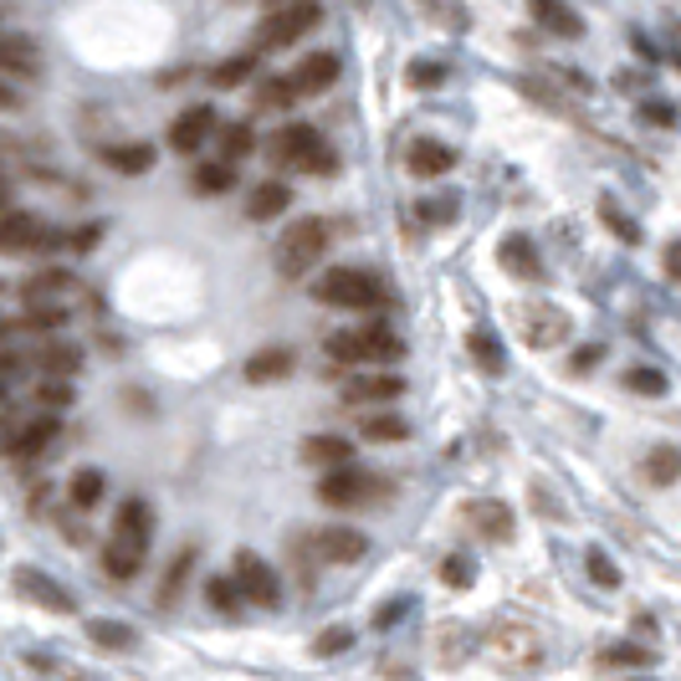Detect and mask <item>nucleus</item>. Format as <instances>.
<instances>
[{"label": "nucleus", "mask_w": 681, "mask_h": 681, "mask_svg": "<svg viewBox=\"0 0 681 681\" xmlns=\"http://www.w3.org/2000/svg\"><path fill=\"white\" fill-rule=\"evenodd\" d=\"M149 538H154V512H149L144 497H129V502L119 508V518H113V533H108V548H103L108 579L129 585V579L144 569Z\"/></svg>", "instance_id": "1"}, {"label": "nucleus", "mask_w": 681, "mask_h": 681, "mask_svg": "<svg viewBox=\"0 0 681 681\" xmlns=\"http://www.w3.org/2000/svg\"><path fill=\"white\" fill-rule=\"evenodd\" d=\"M328 359L348 364V369H389L400 359V338L389 334L385 323H354V328L328 338Z\"/></svg>", "instance_id": "2"}, {"label": "nucleus", "mask_w": 681, "mask_h": 681, "mask_svg": "<svg viewBox=\"0 0 681 681\" xmlns=\"http://www.w3.org/2000/svg\"><path fill=\"white\" fill-rule=\"evenodd\" d=\"M323 252H328V226H323L318 215H303V221H293V226L282 231L277 252H272V267H277L287 282H297V277H307V272L318 267Z\"/></svg>", "instance_id": "3"}, {"label": "nucleus", "mask_w": 681, "mask_h": 681, "mask_svg": "<svg viewBox=\"0 0 681 681\" xmlns=\"http://www.w3.org/2000/svg\"><path fill=\"white\" fill-rule=\"evenodd\" d=\"M267 154L277 164H287V170H307V174H328L334 170V154L323 149L318 129H307V123H287V129H277L267 144Z\"/></svg>", "instance_id": "4"}, {"label": "nucleus", "mask_w": 681, "mask_h": 681, "mask_svg": "<svg viewBox=\"0 0 681 681\" xmlns=\"http://www.w3.org/2000/svg\"><path fill=\"white\" fill-rule=\"evenodd\" d=\"M323 21L318 0H293V6H277V11L256 27V47L262 52H282V47H297V41L307 37V31Z\"/></svg>", "instance_id": "5"}, {"label": "nucleus", "mask_w": 681, "mask_h": 681, "mask_svg": "<svg viewBox=\"0 0 681 681\" xmlns=\"http://www.w3.org/2000/svg\"><path fill=\"white\" fill-rule=\"evenodd\" d=\"M318 293V303H328V307H348V313H364V307H375V303H385V287H379L369 272H359V267H334L328 277L313 287Z\"/></svg>", "instance_id": "6"}, {"label": "nucleus", "mask_w": 681, "mask_h": 681, "mask_svg": "<svg viewBox=\"0 0 681 681\" xmlns=\"http://www.w3.org/2000/svg\"><path fill=\"white\" fill-rule=\"evenodd\" d=\"M231 579H236V589H241V600L246 604H256V610H277L282 585H277V569H272L262 553L241 548L236 559H231Z\"/></svg>", "instance_id": "7"}, {"label": "nucleus", "mask_w": 681, "mask_h": 681, "mask_svg": "<svg viewBox=\"0 0 681 681\" xmlns=\"http://www.w3.org/2000/svg\"><path fill=\"white\" fill-rule=\"evenodd\" d=\"M487 651L502 661V667H538L543 661V641H538L533 626H497L492 636H487Z\"/></svg>", "instance_id": "8"}, {"label": "nucleus", "mask_w": 681, "mask_h": 681, "mask_svg": "<svg viewBox=\"0 0 681 681\" xmlns=\"http://www.w3.org/2000/svg\"><path fill=\"white\" fill-rule=\"evenodd\" d=\"M405 395V379L389 369H354L344 379V400L348 405H395Z\"/></svg>", "instance_id": "9"}, {"label": "nucleus", "mask_w": 681, "mask_h": 681, "mask_svg": "<svg viewBox=\"0 0 681 681\" xmlns=\"http://www.w3.org/2000/svg\"><path fill=\"white\" fill-rule=\"evenodd\" d=\"M518 328H522V344L528 348H553L569 338V313H559V307H548V303H533L518 313Z\"/></svg>", "instance_id": "10"}, {"label": "nucleus", "mask_w": 681, "mask_h": 681, "mask_svg": "<svg viewBox=\"0 0 681 681\" xmlns=\"http://www.w3.org/2000/svg\"><path fill=\"white\" fill-rule=\"evenodd\" d=\"M364 533L359 528H344V522H328V528H318L313 533V553H318L323 563H334V569H344V563H359L364 559Z\"/></svg>", "instance_id": "11"}, {"label": "nucleus", "mask_w": 681, "mask_h": 681, "mask_svg": "<svg viewBox=\"0 0 681 681\" xmlns=\"http://www.w3.org/2000/svg\"><path fill=\"white\" fill-rule=\"evenodd\" d=\"M37 246H52V241H47V226H41L31 211H11L0 221V252L6 256H27V252H37Z\"/></svg>", "instance_id": "12"}, {"label": "nucleus", "mask_w": 681, "mask_h": 681, "mask_svg": "<svg viewBox=\"0 0 681 681\" xmlns=\"http://www.w3.org/2000/svg\"><path fill=\"white\" fill-rule=\"evenodd\" d=\"M72 287H78V282H72V272L47 267V272H37V277L21 282V297H27V307H68Z\"/></svg>", "instance_id": "13"}, {"label": "nucleus", "mask_w": 681, "mask_h": 681, "mask_svg": "<svg viewBox=\"0 0 681 681\" xmlns=\"http://www.w3.org/2000/svg\"><path fill=\"white\" fill-rule=\"evenodd\" d=\"M211 134H215V108L211 103H195V108H185V113L174 119L170 144L180 149V154H195V149H201Z\"/></svg>", "instance_id": "14"}, {"label": "nucleus", "mask_w": 681, "mask_h": 681, "mask_svg": "<svg viewBox=\"0 0 681 681\" xmlns=\"http://www.w3.org/2000/svg\"><path fill=\"white\" fill-rule=\"evenodd\" d=\"M57 436H62V420H57V415H37V420H27V426L16 430L6 451H11L16 461H31V456L52 451V441H57Z\"/></svg>", "instance_id": "15"}, {"label": "nucleus", "mask_w": 681, "mask_h": 681, "mask_svg": "<svg viewBox=\"0 0 681 681\" xmlns=\"http://www.w3.org/2000/svg\"><path fill=\"white\" fill-rule=\"evenodd\" d=\"M318 497L328 502V508H354V502H364L369 497V477L354 467H334L328 477L318 481Z\"/></svg>", "instance_id": "16"}, {"label": "nucleus", "mask_w": 681, "mask_h": 681, "mask_svg": "<svg viewBox=\"0 0 681 681\" xmlns=\"http://www.w3.org/2000/svg\"><path fill=\"white\" fill-rule=\"evenodd\" d=\"M16 594L37 600L41 610H57V614H72V594L57 579H47L41 569H16Z\"/></svg>", "instance_id": "17"}, {"label": "nucleus", "mask_w": 681, "mask_h": 681, "mask_svg": "<svg viewBox=\"0 0 681 681\" xmlns=\"http://www.w3.org/2000/svg\"><path fill=\"white\" fill-rule=\"evenodd\" d=\"M528 11H533V21L548 37H563V41L585 37V16H579L575 6H563V0H528Z\"/></svg>", "instance_id": "18"}, {"label": "nucleus", "mask_w": 681, "mask_h": 681, "mask_svg": "<svg viewBox=\"0 0 681 681\" xmlns=\"http://www.w3.org/2000/svg\"><path fill=\"white\" fill-rule=\"evenodd\" d=\"M467 522L477 528L481 538H487V543H508V538H512V508H508V502H497V497H481V502H471Z\"/></svg>", "instance_id": "19"}, {"label": "nucleus", "mask_w": 681, "mask_h": 681, "mask_svg": "<svg viewBox=\"0 0 681 681\" xmlns=\"http://www.w3.org/2000/svg\"><path fill=\"white\" fill-rule=\"evenodd\" d=\"M497 262H502V267H508L518 282H538V277H543V262H538L533 241L518 236V231H512V236H502V246H497Z\"/></svg>", "instance_id": "20"}, {"label": "nucleus", "mask_w": 681, "mask_h": 681, "mask_svg": "<svg viewBox=\"0 0 681 681\" xmlns=\"http://www.w3.org/2000/svg\"><path fill=\"white\" fill-rule=\"evenodd\" d=\"M41 72V57H37V47H31L27 37H0V78L11 82V78H37Z\"/></svg>", "instance_id": "21"}, {"label": "nucleus", "mask_w": 681, "mask_h": 681, "mask_svg": "<svg viewBox=\"0 0 681 681\" xmlns=\"http://www.w3.org/2000/svg\"><path fill=\"white\" fill-rule=\"evenodd\" d=\"M287 78H293L297 93H323V88H334V78H338V57L334 52H313V57H303L297 72H287Z\"/></svg>", "instance_id": "22"}, {"label": "nucleus", "mask_w": 681, "mask_h": 681, "mask_svg": "<svg viewBox=\"0 0 681 681\" xmlns=\"http://www.w3.org/2000/svg\"><path fill=\"white\" fill-rule=\"evenodd\" d=\"M451 164H456V154L441 139H415L410 144V174H420V180H441Z\"/></svg>", "instance_id": "23"}, {"label": "nucleus", "mask_w": 681, "mask_h": 681, "mask_svg": "<svg viewBox=\"0 0 681 681\" xmlns=\"http://www.w3.org/2000/svg\"><path fill=\"white\" fill-rule=\"evenodd\" d=\"M303 461L307 467H348V461H354V446H348L344 436H307Z\"/></svg>", "instance_id": "24"}, {"label": "nucleus", "mask_w": 681, "mask_h": 681, "mask_svg": "<svg viewBox=\"0 0 681 681\" xmlns=\"http://www.w3.org/2000/svg\"><path fill=\"white\" fill-rule=\"evenodd\" d=\"M293 205V190L282 185V180H267V185H256L252 190V201H246V215L252 221H272V215H282Z\"/></svg>", "instance_id": "25"}, {"label": "nucleus", "mask_w": 681, "mask_h": 681, "mask_svg": "<svg viewBox=\"0 0 681 681\" xmlns=\"http://www.w3.org/2000/svg\"><path fill=\"white\" fill-rule=\"evenodd\" d=\"M287 375H293V348H262V354H252V364H246V379H252V385L287 379Z\"/></svg>", "instance_id": "26"}, {"label": "nucleus", "mask_w": 681, "mask_h": 681, "mask_svg": "<svg viewBox=\"0 0 681 681\" xmlns=\"http://www.w3.org/2000/svg\"><path fill=\"white\" fill-rule=\"evenodd\" d=\"M103 164L113 174H144L154 164V144H113L103 149Z\"/></svg>", "instance_id": "27"}, {"label": "nucleus", "mask_w": 681, "mask_h": 681, "mask_svg": "<svg viewBox=\"0 0 681 681\" xmlns=\"http://www.w3.org/2000/svg\"><path fill=\"white\" fill-rule=\"evenodd\" d=\"M103 487H108L103 471H98V467H82V471H72V481H68V502L88 512V508H98V502H103Z\"/></svg>", "instance_id": "28"}, {"label": "nucleus", "mask_w": 681, "mask_h": 681, "mask_svg": "<svg viewBox=\"0 0 681 681\" xmlns=\"http://www.w3.org/2000/svg\"><path fill=\"white\" fill-rule=\"evenodd\" d=\"M195 190H201V195H226V190H236V164H226V160L195 164Z\"/></svg>", "instance_id": "29"}, {"label": "nucleus", "mask_w": 681, "mask_h": 681, "mask_svg": "<svg viewBox=\"0 0 681 681\" xmlns=\"http://www.w3.org/2000/svg\"><path fill=\"white\" fill-rule=\"evenodd\" d=\"M215 134H221V154H215V160H226V164H241L256 149L252 123H226V129H215Z\"/></svg>", "instance_id": "30"}, {"label": "nucleus", "mask_w": 681, "mask_h": 681, "mask_svg": "<svg viewBox=\"0 0 681 681\" xmlns=\"http://www.w3.org/2000/svg\"><path fill=\"white\" fill-rule=\"evenodd\" d=\"M359 436L364 441H405L410 426H405L400 415H359Z\"/></svg>", "instance_id": "31"}, {"label": "nucleus", "mask_w": 681, "mask_h": 681, "mask_svg": "<svg viewBox=\"0 0 681 681\" xmlns=\"http://www.w3.org/2000/svg\"><path fill=\"white\" fill-rule=\"evenodd\" d=\"M646 477H651L655 487H671V481L681 477V451L677 446H655V451L646 456Z\"/></svg>", "instance_id": "32"}, {"label": "nucleus", "mask_w": 681, "mask_h": 681, "mask_svg": "<svg viewBox=\"0 0 681 681\" xmlns=\"http://www.w3.org/2000/svg\"><path fill=\"white\" fill-rule=\"evenodd\" d=\"M37 364L41 369H47V375H78V364H82V354H78V344H47L37 354Z\"/></svg>", "instance_id": "33"}, {"label": "nucleus", "mask_w": 681, "mask_h": 681, "mask_svg": "<svg viewBox=\"0 0 681 681\" xmlns=\"http://www.w3.org/2000/svg\"><path fill=\"white\" fill-rule=\"evenodd\" d=\"M467 348H471V359L487 369V375H502L508 369V359H502V348H497V338L487 334V328H477V334L467 338Z\"/></svg>", "instance_id": "34"}, {"label": "nucleus", "mask_w": 681, "mask_h": 681, "mask_svg": "<svg viewBox=\"0 0 681 681\" xmlns=\"http://www.w3.org/2000/svg\"><path fill=\"white\" fill-rule=\"evenodd\" d=\"M256 72V52H241V57H226L221 68H215V88H241V82H252Z\"/></svg>", "instance_id": "35"}, {"label": "nucleus", "mask_w": 681, "mask_h": 681, "mask_svg": "<svg viewBox=\"0 0 681 681\" xmlns=\"http://www.w3.org/2000/svg\"><path fill=\"white\" fill-rule=\"evenodd\" d=\"M88 636H93L103 651H129V646H134V630L119 626V620H93V626H88Z\"/></svg>", "instance_id": "36"}, {"label": "nucleus", "mask_w": 681, "mask_h": 681, "mask_svg": "<svg viewBox=\"0 0 681 681\" xmlns=\"http://www.w3.org/2000/svg\"><path fill=\"white\" fill-rule=\"evenodd\" d=\"M297 98H303V93L293 88V78H267L262 88H256V103H262V108H293Z\"/></svg>", "instance_id": "37"}, {"label": "nucleus", "mask_w": 681, "mask_h": 681, "mask_svg": "<svg viewBox=\"0 0 681 681\" xmlns=\"http://www.w3.org/2000/svg\"><path fill=\"white\" fill-rule=\"evenodd\" d=\"M205 600H211V610H221V614H231L241 604V589H236V579L231 575H215L211 585H205Z\"/></svg>", "instance_id": "38"}, {"label": "nucleus", "mask_w": 681, "mask_h": 681, "mask_svg": "<svg viewBox=\"0 0 681 681\" xmlns=\"http://www.w3.org/2000/svg\"><path fill=\"white\" fill-rule=\"evenodd\" d=\"M190 563H195V548H180L170 563V575H164V589H160V604H174V594H180V585H185Z\"/></svg>", "instance_id": "39"}, {"label": "nucleus", "mask_w": 681, "mask_h": 681, "mask_svg": "<svg viewBox=\"0 0 681 681\" xmlns=\"http://www.w3.org/2000/svg\"><path fill=\"white\" fill-rule=\"evenodd\" d=\"M37 405H41V415H62L72 405V385L68 379H47V385L37 389Z\"/></svg>", "instance_id": "40"}, {"label": "nucleus", "mask_w": 681, "mask_h": 681, "mask_svg": "<svg viewBox=\"0 0 681 681\" xmlns=\"http://www.w3.org/2000/svg\"><path fill=\"white\" fill-rule=\"evenodd\" d=\"M420 221H430V226H451L456 195H426V201H420Z\"/></svg>", "instance_id": "41"}, {"label": "nucleus", "mask_w": 681, "mask_h": 681, "mask_svg": "<svg viewBox=\"0 0 681 681\" xmlns=\"http://www.w3.org/2000/svg\"><path fill=\"white\" fill-rule=\"evenodd\" d=\"M410 82H415V88H441V82H446V62L415 57V62H410Z\"/></svg>", "instance_id": "42"}, {"label": "nucleus", "mask_w": 681, "mask_h": 681, "mask_svg": "<svg viewBox=\"0 0 681 681\" xmlns=\"http://www.w3.org/2000/svg\"><path fill=\"white\" fill-rule=\"evenodd\" d=\"M626 389H636V395H667V375L661 369H630Z\"/></svg>", "instance_id": "43"}, {"label": "nucleus", "mask_w": 681, "mask_h": 681, "mask_svg": "<svg viewBox=\"0 0 681 681\" xmlns=\"http://www.w3.org/2000/svg\"><path fill=\"white\" fill-rule=\"evenodd\" d=\"M600 221H604V226H610V231H614V236H620V241H630V246L641 241V231H636V221H630V215H620V211H614L610 201L600 205Z\"/></svg>", "instance_id": "44"}, {"label": "nucleus", "mask_w": 681, "mask_h": 681, "mask_svg": "<svg viewBox=\"0 0 681 681\" xmlns=\"http://www.w3.org/2000/svg\"><path fill=\"white\" fill-rule=\"evenodd\" d=\"M348 641H354V630H344V626H334V630H323L318 641H313V651H318V655H338V651H344V646H348Z\"/></svg>", "instance_id": "45"}, {"label": "nucleus", "mask_w": 681, "mask_h": 681, "mask_svg": "<svg viewBox=\"0 0 681 681\" xmlns=\"http://www.w3.org/2000/svg\"><path fill=\"white\" fill-rule=\"evenodd\" d=\"M441 579H446L451 589H467V585H471V563L461 559V553H451V559L441 563Z\"/></svg>", "instance_id": "46"}, {"label": "nucleus", "mask_w": 681, "mask_h": 681, "mask_svg": "<svg viewBox=\"0 0 681 681\" xmlns=\"http://www.w3.org/2000/svg\"><path fill=\"white\" fill-rule=\"evenodd\" d=\"M589 575H594V585H604V589H614V585H620V575H614V563L604 559L600 548L589 553Z\"/></svg>", "instance_id": "47"}, {"label": "nucleus", "mask_w": 681, "mask_h": 681, "mask_svg": "<svg viewBox=\"0 0 681 681\" xmlns=\"http://www.w3.org/2000/svg\"><path fill=\"white\" fill-rule=\"evenodd\" d=\"M610 661H626V667H651V651H641V646H614Z\"/></svg>", "instance_id": "48"}, {"label": "nucleus", "mask_w": 681, "mask_h": 681, "mask_svg": "<svg viewBox=\"0 0 681 681\" xmlns=\"http://www.w3.org/2000/svg\"><path fill=\"white\" fill-rule=\"evenodd\" d=\"M98 236H103V226H82V231H72V236H68V246H72V252H93Z\"/></svg>", "instance_id": "49"}, {"label": "nucleus", "mask_w": 681, "mask_h": 681, "mask_svg": "<svg viewBox=\"0 0 681 681\" xmlns=\"http://www.w3.org/2000/svg\"><path fill=\"white\" fill-rule=\"evenodd\" d=\"M641 113H646V119H651V123H661V129H667V123H677V113H671L667 103H646Z\"/></svg>", "instance_id": "50"}, {"label": "nucleus", "mask_w": 681, "mask_h": 681, "mask_svg": "<svg viewBox=\"0 0 681 681\" xmlns=\"http://www.w3.org/2000/svg\"><path fill=\"white\" fill-rule=\"evenodd\" d=\"M600 354H604V348H600V344H589V348H579V354H575V369H594V364H600Z\"/></svg>", "instance_id": "51"}, {"label": "nucleus", "mask_w": 681, "mask_h": 681, "mask_svg": "<svg viewBox=\"0 0 681 681\" xmlns=\"http://www.w3.org/2000/svg\"><path fill=\"white\" fill-rule=\"evenodd\" d=\"M667 277L681 282V241H671V246H667Z\"/></svg>", "instance_id": "52"}, {"label": "nucleus", "mask_w": 681, "mask_h": 681, "mask_svg": "<svg viewBox=\"0 0 681 681\" xmlns=\"http://www.w3.org/2000/svg\"><path fill=\"white\" fill-rule=\"evenodd\" d=\"M0 108H21V93H16L6 78H0Z\"/></svg>", "instance_id": "53"}, {"label": "nucleus", "mask_w": 681, "mask_h": 681, "mask_svg": "<svg viewBox=\"0 0 681 681\" xmlns=\"http://www.w3.org/2000/svg\"><path fill=\"white\" fill-rule=\"evenodd\" d=\"M6 154H16V139L11 134H0V160H6Z\"/></svg>", "instance_id": "54"}, {"label": "nucleus", "mask_w": 681, "mask_h": 681, "mask_svg": "<svg viewBox=\"0 0 681 681\" xmlns=\"http://www.w3.org/2000/svg\"><path fill=\"white\" fill-rule=\"evenodd\" d=\"M11 201V180H6V174H0V205Z\"/></svg>", "instance_id": "55"}, {"label": "nucleus", "mask_w": 681, "mask_h": 681, "mask_svg": "<svg viewBox=\"0 0 681 681\" xmlns=\"http://www.w3.org/2000/svg\"><path fill=\"white\" fill-rule=\"evenodd\" d=\"M267 6H272V11H277V6H293V0H267Z\"/></svg>", "instance_id": "56"}, {"label": "nucleus", "mask_w": 681, "mask_h": 681, "mask_svg": "<svg viewBox=\"0 0 681 681\" xmlns=\"http://www.w3.org/2000/svg\"><path fill=\"white\" fill-rule=\"evenodd\" d=\"M0 297H6V282H0Z\"/></svg>", "instance_id": "57"}]
</instances>
